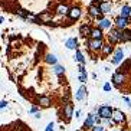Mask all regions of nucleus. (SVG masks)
Listing matches in <instances>:
<instances>
[{
  "label": "nucleus",
  "mask_w": 131,
  "mask_h": 131,
  "mask_svg": "<svg viewBox=\"0 0 131 131\" xmlns=\"http://www.w3.org/2000/svg\"><path fill=\"white\" fill-rule=\"evenodd\" d=\"M79 114H81V110H77L75 111V117H79Z\"/></svg>",
  "instance_id": "32"
},
{
  "label": "nucleus",
  "mask_w": 131,
  "mask_h": 131,
  "mask_svg": "<svg viewBox=\"0 0 131 131\" xmlns=\"http://www.w3.org/2000/svg\"><path fill=\"white\" fill-rule=\"evenodd\" d=\"M75 55H77V61L81 63V65H84L85 63V58H84V55L81 53V50L79 49H77V52H75Z\"/></svg>",
  "instance_id": "26"
},
{
  "label": "nucleus",
  "mask_w": 131,
  "mask_h": 131,
  "mask_svg": "<svg viewBox=\"0 0 131 131\" xmlns=\"http://www.w3.org/2000/svg\"><path fill=\"white\" fill-rule=\"evenodd\" d=\"M114 25H115L117 29H119V30H124V29H127V26L130 25V20H128V17L117 16L115 20H114Z\"/></svg>",
  "instance_id": "3"
},
{
  "label": "nucleus",
  "mask_w": 131,
  "mask_h": 131,
  "mask_svg": "<svg viewBox=\"0 0 131 131\" xmlns=\"http://www.w3.org/2000/svg\"><path fill=\"white\" fill-rule=\"evenodd\" d=\"M35 118H40V112H36V114H35Z\"/></svg>",
  "instance_id": "33"
},
{
  "label": "nucleus",
  "mask_w": 131,
  "mask_h": 131,
  "mask_svg": "<svg viewBox=\"0 0 131 131\" xmlns=\"http://www.w3.org/2000/svg\"><path fill=\"white\" fill-rule=\"evenodd\" d=\"M69 10L71 9L68 7V6H66V4H58V6H56V13H58V15H62V16H65V15H68V13H69Z\"/></svg>",
  "instance_id": "17"
},
{
  "label": "nucleus",
  "mask_w": 131,
  "mask_h": 131,
  "mask_svg": "<svg viewBox=\"0 0 131 131\" xmlns=\"http://www.w3.org/2000/svg\"><path fill=\"white\" fill-rule=\"evenodd\" d=\"M107 39H108V43H111V45H115V43H118V42H119V29H117V27H112L111 30H108Z\"/></svg>",
  "instance_id": "2"
},
{
  "label": "nucleus",
  "mask_w": 131,
  "mask_h": 131,
  "mask_svg": "<svg viewBox=\"0 0 131 131\" xmlns=\"http://www.w3.org/2000/svg\"><path fill=\"white\" fill-rule=\"evenodd\" d=\"M29 112H30V114H36V112H38V107H30L29 108Z\"/></svg>",
  "instance_id": "29"
},
{
  "label": "nucleus",
  "mask_w": 131,
  "mask_h": 131,
  "mask_svg": "<svg viewBox=\"0 0 131 131\" xmlns=\"http://www.w3.org/2000/svg\"><path fill=\"white\" fill-rule=\"evenodd\" d=\"M88 15L91 16V17H98V16L100 15H102V13H101V10H100V6H96V4H91V6H89L88 7Z\"/></svg>",
  "instance_id": "10"
},
{
  "label": "nucleus",
  "mask_w": 131,
  "mask_h": 131,
  "mask_svg": "<svg viewBox=\"0 0 131 131\" xmlns=\"http://www.w3.org/2000/svg\"><path fill=\"white\" fill-rule=\"evenodd\" d=\"M123 58H124L123 49H121V48H118V49L115 50V55H114V58L111 59V63H114V65H118L119 62L123 61Z\"/></svg>",
  "instance_id": "13"
},
{
  "label": "nucleus",
  "mask_w": 131,
  "mask_h": 131,
  "mask_svg": "<svg viewBox=\"0 0 131 131\" xmlns=\"http://www.w3.org/2000/svg\"><path fill=\"white\" fill-rule=\"evenodd\" d=\"M91 32H92V27L89 26L88 23H84L81 25V27H79V33H81L82 38H86V36H91Z\"/></svg>",
  "instance_id": "12"
},
{
  "label": "nucleus",
  "mask_w": 131,
  "mask_h": 131,
  "mask_svg": "<svg viewBox=\"0 0 131 131\" xmlns=\"http://www.w3.org/2000/svg\"><path fill=\"white\" fill-rule=\"evenodd\" d=\"M91 39H102L104 38V33H102V29H100V27H95V29H92V32H91V36H89Z\"/></svg>",
  "instance_id": "18"
},
{
  "label": "nucleus",
  "mask_w": 131,
  "mask_h": 131,
  "mask_svg": "<svg viewBox=\"0 0 131 131\" xmlns=\"http://www.w3.org/2000/svg\"><path fill=\"white\" fill-rule=\"evenodd\" d=\"M104 91H105V92H110V91H111V85L108 84V82H107V84H104Z\"/></svg>",
  "instance_id": "28"
},
{
  "label": "nucleus",
  "mask_w": 131,
  "mask_h": 131,
  "mask_svg": "<svg viewBox=\"0 0 131 131\" xmlns=\"http://www.w3.org/2000/svg\"><path fill=\"white\" fill-rule=\"evenodd\" d=\"M85 94H86V88H85L84 85H82L81 88L78 89V92H77V95H75V98H77V101H82V100H84V96H85Z\"/></svg>",
  "instance_id": "24"
},
{
  "label": "nucleus",
  "mask_w": 131,
  "mask_h": 131,
  "mask_svg": "<svg viewBox=\"0 0 131 131\" xmlns=\"http://www.w3.org/2000/svg\"><path fill=\"white\" fill-rule=\"evenodd\" d=\"M119 16H123V17H130L131 16V6L128 4H124L121 10H119Z\"/></svg>",
  "instance_id": "20"
},
{
  "label": "nucleus",
  "mask_w": 131,
  "mask_h": 131,
  "mask_svg": "<svg viewBox=\"0 0 131 131\" xmlns=\"http://www.w3.org/2000/svg\"><path fill=\"white\" fill-rule=\"evenodd\" d=\"M112 121L115 124H121L125 121V114H124L121 110H114V112H112Z\"/></svg>",
  "instance_id": "5"
},
{
  "label": "nucleus",
  "mask_w": 131,
  "mask_h": 131,
  "mask_svg": "<svg viewBox=\"0 0 131 131\" xmlns=\"http://www.w3.org/2000/svg\"><path fill=\"white\" fill-rule=\"evenodd\" d=\"M0 107H2V110H4V107H7V102L6 101H2V105Z\"/></svg>",
  "instance_id": "31"
},
{
  "label": "nucleus",
  "mask_w": 131,
  "mask_h": 131,
  "mask_svg": "<svg viewBox=\"0 0 131 131\" xmlns=\"http://www.w3.org/2000/svg\"><path fill=\"white\" fill-rule=\"evenodd\" d=\"M52 71H53V73L55 75H58V77H62V75L65 73V68H63L62 65H58V63L52 66Z\"/></svg>",
  "instance_id": "22"
},
{
  "label": "nucleus",
  "mask_w": 131,
  "mask_h": 131,
  "mask_svg": "<svg viewBox=\"0 0 131 131\" xmlns=\"http://www.w3.org/2000/svg\"><path fill=\"white\" fill-rule=\"evenodd\" d=\"M112 45L111 43H105L104 46H102V49H101V53H102V56H108L110 53H112Z\"/></svg>",
  "instance_id": "21"
},
{
  "label": "nucleus",
  "mask_w": 131,
  "mask_h": 131,
  "mask_svg": "<svg viewBox=\"0 0 131 131\" xmlns=\"http://www.w3.org/2000/svg\"><path fill=\"white\" fill-rule=\"evenodd\" d=\"M98 27H100V29H102V30H111L112 29V22L110 19H102V20H100V22H98Z\"/></svg>",
  "instance_id": "11"
},
{
  "label": "nucleus",
  "mask_w": 131,
  "mask_h": 131,
  "mask_svg": "<svg viewBox=\"0 0 131 131\" xmlns=\"http://www.w3.org/2000/svg\"><path fill=\"white\" fill-rule=\"evenodd\" d=\"M36 102H38L39 107H50L52 105V101H50L49 96H39Z\"/></svg>",
  "instance_id": "16"
},
{
  "label": "nucleus",
  "mask_w": 131,
  "mask_h": 131,
  "mask_svg": "<svg viewBox=\"0 0 131 131\" xmlns=\"http://www.w3.org/2000/svg\"><path fill=\"white\" fill-rule=\"evenodd\" d=\"M91 131H105V127L104 125H101V124L100 125H94V127L91 128Z\"/></svg>",
  "instance_id": "27"
},
{
  "label": "nucleus",
  "mask_w": 131,
  "mask_h": 131,
  "mask_svg": "<svg viewBox=\"0 0 131 131\" xmlns=\"http://www.w3.org/2000/svg\"><path fill=\"white\" fill-rule=\"evenodd\" d=\"M112 112H114V110H112L110 105H102V107H100L98 115H100L102 119H105V118H112Z\"/></svg>",
  "instance_id": "4"
},
{
  "label": "nucleus",
  "mask_w": 131,
  "mask_h": 131,
  "mask_svg": "<svg viewBox=\"0 0 131 131\" xmlns=\"http://www.w3.org/2000/svg\"><path fill=\"white\" fill-rule=\"evenodd\" d=\"M68 16H69L71 20H78L79 17H81V9L79 7H71Z\"/></svg>",
  "instance_id": "14"
},
{
  "label": "nucleus",
  "mask_w": 131,
  "mask_h": 131,
  "mask_svg": "<svg viewBox=\"0 0 131 131\" xmlns=\"http://www.w3.org/2000/svg\"><path fill=\"white\" fill-rule=\"evenodd\" d=\"M65 46L68 48V49H77V46H78V39H77V38H69V39L65 42Z\"/></svg>",
  "instance_id": "19"
},
{
  "label": "nucleus",
  "mask_w": 131,
  "mask_h": 131,
  "mask_svg": "<svg viewBox=\"0 0 131 131\" xmlns=\"http://www.w3.org/2000/svg\"><path fill=\"white\" fill-rule=\"evenodd\" d=\"M45 131H53V124H52V123L48 124V127L45 128Z\"/></svg>",
  "instance_id": "30"
},
{
  "label": "nucleus",
  "mask_w": 131,
  "mask_h": 131,
  "mask_svg": "<svg viewBox=\"0 0 131 131\" xmlns=\"http://www.w3.org/2000/svg\"><path fill=\"white\" fill-rule=\"evenodd\" d=\"M86 78H88V75H86V69H85L84 65H79V81L84 84V82H86Z\"/></svg>",
  "instance_id": "23"
},
{
  "label": "nucleus",
  "mask_w": 131,
  "mask_h": 131,
  "mask_svg": "<svg viewBox=\"0 0 131 131\" xmlns=\"http://www.w3.org/2000/svg\"><path fill=\"white\" fill-rule=\"evenodd\" d=\"M112 82H114L115 86H121V85L125 82V73H123V72L114 73V75H112Z\"/></svg>",
  "instance_id": "6"
},
{
  "label": "nucleus",
  "mask_w": 131,
  "mask_h": 131,
  "mask_svg": "<svg viewBox=\"0 0 131 131\" xmlns=\"http://www.w3.org/2000/svg\"><path fill=\"white\" fill-rule=\"evenodd\" d=\"M63 115L66 117V119H68V121H69V118L73 115V104H72V102L63 105Z\"/></svg>",
  "instance_id": "15"
},
{
  "label": "nucleus",
  "mask_w": 131,
  "mask_h": 131,
  "mask_svg": "<svg viewBox=\"0 0 131 131\" xmlns=\"http://www.w3.org/2000/svg\"><path fill=\"white\" fill-rule=\"evenodd\" d=\"M111 9H112V4L110 3V2H105V0L100 2V10H101L102 15H108V13H111Z\"/></svg>",
  "instance_id": "8"
},
{
  "label": "nucleus",
  "mask_w": 131,
  "mask_h": 131,
  "mask_svg": "<svg viewBox=\"0 0 131 131\" xmlns=\"http://www.w3.org/2000/svg\"><path fill=\"white\" fill-rule=\"evenodd\" d=\"M94 125H95V114L91 112V114H88L86 119L84 121V130H91Z\"/></svg>",
  "instance_id": "7"
},
{
  "label": "nucleus",
  "mask_w": 131,
  "mask_h": 131,
  "mask_svg": "<svg viewBox=\"0 0 131 131\" xmlns=\"http://www.w3.org/2000/svg\"><path fill=\"white\" fill-rule=\"evenodd\" d=\"M45 61H46L48 63H50L52 66L58 63V58H56L55 55H52V53H48V55H46V58H45Z\"/></svg>",
  "instance_id": "25"
},
{
  "label": "nucleus",
  "mask_w": 131,
  "mask_h": 131,
  "mask_svg": "<svg viewBox=\"0 0 131 131\" xmlns=\"http://www.w3.org/2000/svg\"><path fill=\"white\" fill-rule=\"evenodd\" d=\"M104 45L105 43H104L102 39H89L88 40V48H89V50H92V52H100Z\"/></svg>",
  "instance_id": "1"
},
{
  "label": "nucleus",
  "mask_w": 131,
  "mask_h": 131,
  "mask_svg": "<svg viewBox=\"0 0 131 131\" xmlns=\"http://www.w3.org/2000/svg\"><path fill=\"white\" fill-rule=\"evenodd\" d=\"M131 40V30L130 29H124V30H119V42H130Z\"/></svg>",
  "instance_id": "9"
}]
</instances>
